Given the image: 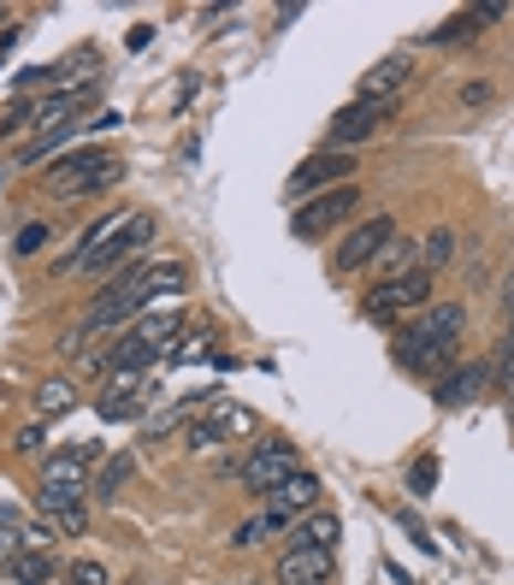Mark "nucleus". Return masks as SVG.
Here are the masks:
<instances>
[{
	"label": "nucleus",
	"instance_id": "obj_18",
	"mask_svg": "<svg viewBox=\"0 0 514 585\" xmlns=\"http://www.w3.org/2000/svg\"><path fill=\"white\" fill-rule=\"evenodd\" d=\"M130 473H136V456H130V450H113V456L95 468V485H90V497H95V503H113V497L130 485Z\"/></svg>",
	"mask_w": 514,
	"mask_h": 585
},
{
	"label": "nucleus",
	"instance_id": "obj_24",
	"mask_svg": "<svg viewBox=\"0 0 514 585\" xmlns=\"http://www.w3.org/2000/svg\"><path fill=\"white\" fill-rule=\"evenodd\" d=\"M420 254H426V272H438V267H450V254H455V231L450 226H438V231H426V243H420Z\"/></svg>",
	"mask_w": 514,
	"mask_h": 585
},
{
	"label": "nucleus",
	"instance_id": "obj_17",
	"mask_svg": "<svg viewBox=\"0 0 514 585\" xmlns=\"http://www.w3.org/2000/svg\"><path fill=\"white\" fill-rule=\"evenodd\" d=\"M485 378H491V361H468V367H455L450 378H438V403H443V408H468V403H479Z\"/></svg>",
	"mask_w": 514,
	"mask_h": 585
},
{
	"label": "nucleus",
	"instance_id": "obj_39",
	"mask_svg": "<svg viewBox=\"0 0 514 585\" xmlns=\"http://www.w3.org/2000/svg\"><path fill=\"white\" fill-rule=\"evenodd\" d=\"M508 403H514V385H508Z\"/></svg>",
	"mask_w": 514,
	"mask_h": 585
},
{
	"label": "nucleus",
	"instance_id": "obj_33",
	"mask_svg": "<svg viewBox=\"0 0 514 585\" xmlns=\"http://www.w3.org/2000/svg\"><path fill=\"white\" fill-rule=\"evenodd\" d=\"M42 443H48V426H24V432H19V456H36Z\"/></svg>",
	"mask_w": 514,
	"mask_h": 585
},
{
	"label": "nucleus",
	"instance_id": "obj_38",
	"mask_svg": "<svg viewBox=\"0 0 514 585\" xmlns=\"http://www.w3.org/2000/svg\"><path fill=\"white\" fill-rule=\"evenodd\" d=\"M7 24H12V12H0V30H7Z\"/></svg>",
	"mask_w": 514,
	"mask_h": 585
},
{
	"label": "nucleus",
	"instance_id": "obj_23",
	"mask_svg": "<svg viewBox=\"0 0 514 585\" xmlns=\"http://www.w3.org/2000/svg\"><path fill=\"white\" fill-rule=\"evenodd\" d=\"M101 420H143V390H101Z\"/></svg>",
	"mask_w": 514,
	"mask_h": 585
},
{
	"label": "nucleus",
	"instance_id": "obj_16",
	"mask_svg": "<svg viewBox=\"0 0 514 585\" xmlns=\"http://www.w3.org/2000/svg\"><path fill=\"white\" fill-rule=\"evenodd\" d=\"M337 539H343V521L332 509H314V514H302V521L290 526L284 550H337Z\"/></svg>",
	"mask_w": 514,
	"mask_h": 585
},
{
	"label": "nucleus",
	"instance_id": "obj_37",
	"mask_svg": "<svg viewBox=\"0 0 514 585\" xmlns=\"http://www.w3.org/2000/svg\"><path fill=\"white\" fill-rule=\"evenodd\" d=\"M125 125V113H101V118H90V130H118Z\"/></svg>",
	"mask_w": 514,
	"mask_h": 585
},
{
	"label": "nucleus",
	"instance_id": "obj_26",
	"mask_svg": "<svg viewBox=\"0 0 514 585\" xmlns=\"http://www.w3.org/2000/svg\"><path fill=\"white\" fill-rule=\"evenodd\" d=\"M479 30H485V24H479L473 19V7L468 12H455V19H443L438 30H432V36H426V42H432V48H443V42H461V36H479Z\"/></svg>",
	"mask_w": 514,
	"mask_h": 585
},
{
	"label": "nucleus",
	"instance_id": "obj_31",
	"mask_svg": "<svg viewBox=\"0 0 514 585\" xmlns=\"http://www.w3.org/2000/svg\"><path fill=\"white\" fill-rule=\"evenodd\" d=\"M491 95H496V90H491L485 77H479V83H461V107H491Z\"/></svg>",
	"mask_w": 514,
	"mask_h": 585
},
{
	"label": "nucleus",
	"instance_id": "obj_21",
	"mask_svg": "<svg viewBox=\"0 0 514 585\" xmlns=\"http://www.w3.org/2000/svg\"><path fill=\"white\" fill-rule=\"evenodd\" d=\"M7 574L19 579V585H48L54 556H48V550H19V556H7Z\"/></svg>",
	"mask_w": 514,
	"mask_h": 585
},
{
	"label": "nucleus",
	"instance_id": "obj_13",
	"mask_svg": "<svg viewBox=\"0 0 514 585\" xmlns=\"http://www.w3.org/2000/svg\"><path fill=\"white\" fill-rule=\"evenodd\" d=\"M36 509L54 532H90V491H60V485H36Z\"/></svg>",
	"mask_w": 514,
	"mask_h": 585
},
{
	"label": "nucleus",
	"instance_id": "obj_14",
	"mask_svg": "<svg viewBox=\"0 0 514 585\" xmlns=\"http://www.w3.org/2000/svg\"><path fill=\"white\" fill-rule=\"evenodd\" d=\"M332 550H284L279 556V585H332Z\"/></svg>",
	"mask_w": 514,
	"mask_h": 585
},
{
	"label": "nucleus",
	"instance_id": "obj_32",
	"mask_svg": "<svg viewBox=\"0 0 514 585\" xmlns=\"http://www.w3.org/2000/svg\"><path fill=\"white\" fill-rule=\"evenodd\" d=\"M261 532H266V521H261V514H254V521H243V526L231 532V544H237V550H249L254 539H261Z\"/></svg>",
	"mask_w": 514,
	"mask_h": 585
},
{
	"label": "nucleus",
	"instance_id": "obj_15",
	"mask_svg": "<svg viewBox=\"0 0 514 585\" xmlns=\"http://www.w3.org/2000/svg\"><path fill=\"white\" fill-rule=\"evenodd\" d=\"M408 77H415V60H408V54H390V60H379V65L361 77V95H355V101H397V95L408 90Z\"/></svg>",
	"mask_w": 514,
	"mask_h": 585
},
{
	"label": "nucleus",
	"instance_id": "obj_30",
	"mask_svg": "<svg viewBox=\"0 0 514 585\" xmlns=\"http://www.w3.org/2000/svg\"><path fill=\"white\" fill-rule=\"evenodd\" d=\"M12 249H19V254H36V249H48V226H42V219H36V226H24V231H19V243H12Z\"/></svg>",
	"mask_w": 514,
	"mask_h": 585
},
{
	"label": "nucleus",
	"instance_id": "obj_20",
	"mask_svg": "<svg viewBox=\"0 0 514 585\" xmlns=\"http://www.w3.org/2000/svg\"><path fill=\"white\" fill-rule=\"evenodd\" d=\"M420 267V243H408V237H390V243L379 249V284L385 279H402V272Z\"/></svg>",
	"mask_w": 514,
	"mask_h": 585
},
{
	"label": "nucleus",
	"instance_id": "obj_4",
	"mask_svg": "<svg viewBox=\"0 0 514 585\" xmlns=\"http://www.w3.org/2000/svg\"><path fill=\"white\" fill-rule=\"evenodd\" d=\"M143 307H154V296H148V272L143 267H125L118 279L101 290V296L90 302V314H83V332H113V325H125L130 314H143Z\"/></svg>",
	"mask_w": 514,
	"mask_h": 585
},
{
	"label": "nucleus",
	"instance_id": "obj_7",
	"mask_svg": "<svg viewBox=\"0 0 514 585\" xmlns=\"http://www.w3.org/2000/svg\"><path fill=\"white\" fill-rule=\"evenodd\" d=\"M254 432V415L249 408H237V403H225L213 390L208 397V408L183 426V450H219V443H231V438H249Z\"/></svg>",
	"mask_w": 514,
	"mask_h": 585
},
{
	"label": "nucleus",
	"instance_id": "obj_35",
	"mask_svg": "<svg viewBox=\"0 0 514 585\" xmlns=\"http://www.w3.org/2000/svg\"><path fill=\"white\" fill-rule=\"evenodd\" d=\"M19 36H24V24H7V30H0V60H7L12 48H19Z\"/></svg>",
	"mask_w": 514,
	"mask_h": 585
},
{
	"label": "nucleus",
	"instance_id": "obj_9",
	"mask_svg": "<svg viewBox=\"0 0 514 585\" xmlns=\"http://www.w3.org/2000/svg\"><path fill=\"white\" fill-rule=\"evenodd\" d=\"M385 118H397V101H349L337 118H332V130H325V148H337V154H349L355 143H367V136H379Z\"/></svg>",
	"mask_w": 514,
	"mask_h": 585
},
{
	"label": "nucleus",
	"instance_id": "obj_8",
	"mask_svg": "<svg viewBox=\"0 0 514 585\" xmlns=\"http://www.w3.org/2000/svg\"><path fill=\"white\" fill-rule=\"evenodd\" d=\"M355 208H361V189L355 184H337V189H319V196H307L296 219H290V231L302 237V243H314V237H325L337 226V219H349Z\"/></svg>",
	"mask_w": 514,
	"mask_h": 585
},
{
	"label": "nucleus",
	"instance_id": "obj_5",
	"mask_svg": "<svg viewBox=\"0 0 514 585\" xmlns=\"http://www.w3.org/2000/svg\"><path fill=\"white\" fill-rule=\"evenodd\" d=\"M408 307H432V272H426V267L402 272V279L373 284L367 296H361V314H367L373 325H397Z\"/></svg>",
	"mask_w": 514,
	"mask_h": 585
},
{
	"label": "nucleus",
	"instance_id": "obj_22",
	"mask_svg": "<svg viewBox=\"0 0 514 585\" xmlns=\"http://www.w3.org/2000/svg\"><path fill=\"white\" fill-rule=\"evenodd\" d=\"M72 408H77V390L65 385V378H48V385L36 390V415L42 420H60V415H72Z\"/></svg>",
	"mask_w": 514,
	"mask_h": 585
},
{
	"label": "nucleus",
	"instance_id": "obj_27",
	"mask_svg": "<svg viewBox=\"0 0 514 585\" xmlns=\"http://www.w3.org/2000/svg\"><path fill=\"white\" fill-rule=\"evenodd\" d=\"M408 491H415V497H432L438 491V456L408 461Z\"/></svg>",
	"mask_w": 514,
	"mask_h": 585
},
{
	"label": "nucleus",
	"instance_id": "obj_25",
	"mask_svg": "<svg viewBox=\"0 0 514 585\" xmlns=\"http://www.w3.org/2000/svg\"><path fill=\"white\" fill-rule=\"evenodd\" d=\"M19 130H36V95H19L0 113V136H19Z\"/></svg>",
	"mask_w": 514,
	"mask_h": 585
},
{
	"label": "nucleus",
	"instance_id": "obj_2",
	"mask_svg": "<svg viewBox=\"0 0 514 585\" xmlns=\"http://www.w3.org/2000/svg\"><path fill=\"white\" fill-rule=\"evenodd\" d=\"M461 320H468V307H461V302H432V307H420V320L402 325L397 343H390L397 367H408V373H438V367H450L455 337H461Z\"/></svg>",
	"mask_w": 514,
	"mask_h": 585
},
{
	"label": "nucleus",
	"instance_id": "obj_6",
	"mask_svg": "<svg viewBox=\"0 0 514 585\" xmlns=\"http://www.w3.org/2000/svg\"><path fill=\"white\" fill-rule=\"evenodd\" d=\"M290 473H302V456H296V443H290V438H266V443H254V450L243 456V468H237L243 491H249V497H261V503L284 485Z\"/></svg>",
	"mask_w": 514,
	"mask_h": 585
},
{
	"label": "nucleus",
	"instance_id": "obj_28",
	"mask_svg": "<svg viewBox=\"0 0 514 585\" xmlns=\"http://www.w3.org/2000/svg\"><path fill=\"white\" fill-rule=\"evenodd\" d=\"M397 526H402L408 539H415V544L426 550V556H438V539H432V532H426V521H420L415 509H397Z\"/></svg>",
	"mask_w": 514,
	"mask_h": 585
},
{
	"label": "nucleus",
	"instance_id": "obj_36",
	"mask_svg": "<svg viewBox=\"0 0 514 585\" xmlns=\"http://www.w3.org/2000/svg\"><path fill=\"white\" fill-rule=\"evenodd\" d=\"M503 320H508V332H514V272L503 279Z\"/></svg>",
	"mask_w": 514,
	"mask_h": 585
},
{
	"label": "nucleus",
	"instance_id": "obj_12",
	"mask_svg": "<svg viewBox=\"0 0 514 585\" xmlns=\"http://www.w3.org/2000/svg\"><path fill=\"white\" fill-rule=\"evenodd\" d=\"M355 178V154H337V148H319L290 171V196H319V189H337Z\"/></svg>",
	"mask_w": 514,
	"mask_h": 585
},
{
	"label": "nucleus",
	"instance_id": "obj_3",
	"mask_svg": "<svg viewBox=\"0 0 514 585\" xmlns=\"http://www.w3.org/2000/svg\"><path fill=\"white\" fill-rule=\"evenodd\" d=\"M125 178V160L118 154H101V148H83V154H65V160L48 166V189L54 196H95V189H113Z\"/></svg>",
	"mask_w": 514,
	"mask_h": 585
},
{
	"label": "nucleus",
	"instance_id": "obj_1",
	"mask_svg": "<svg viewBox=\"0 0 514 585\" xmlns=\"http://www.w3.org/2000/svg\"><path fill=\"white\" fill-rule=\"evenodd\" d=\"M148 243H154V213H143V208H113V213H101V226L72 249V261H60V272H83V279L125 272Z\"/></svg>",
	"mask_w": 514,
	"mask_h": 585
},
{
	"label": "nucleus",
	"instance_id": "obj_11",
	"mask_svg": "<svg viewBox=\"0 0 514 585\" xmlns=\"http://www.w3.org/2000/svg\"><path fill=\"white\" fill-rule=\"evenodd\" d=\"M390 237H397V219H390V213H373V219H361V226H355V231L337 243L332 267H337V272H361V267H373V261H379V249L390 243Z\"/></svg>",
	"mask_w": 514,
	"mask_h": 585
},
{
	"label": "nucleus",
	"instance_id": "obj_29",
	"mask_svg": "<svg viewBox=\"0 0 514 585\" xmlns=\"http://www.w3.org/2000/svg\"><path fill=\"white\" fill-rule=\"evenodd\" d=\"M65 579H72V585H107V567L83 556V562H72V567H65Z\"/></svg>",
	"mask_w": 514,
	"mask_h": 585
},
{
	"label": "nucleus",
	"instance_id": "obj_10",
	"mask_svg": "<svg viewBox=\"0 0 514 585\" xmlns=\"http://www.w3.org/2000/svg\"><path fill=\"white\" fill-rule=\"evenodd\" d=\"M314 509H319V479H314V473H290L284 485L266 497V514H261V521H266V532H290L302 514H314Z\"/></svg>",
	"mask_w": 514,
	"mask_h": 585
},
{
	"label": "nucleus",
	"instance_id": "obj_19",
	"mask_svg": "<svg viewBox=\"0 0 514 585\" xmlns=\"http://www.w3.org/2000/svg\"><path fill=\"white\" fill-rule=\"evenodd\" d=\"M208 343H213V332H208V325H196V332H178V337H171L160 361H166V367H196V361L213 355Z\"/></svg>",
	"mask_w": 514,
	"mask_h": 585
},
{
	"label": "nucleus",
	"instance_id": "obj_34",
	"mask_svg": "<svg viewBox=\"0 0 514 585\" xmlns=\"http://www.w3.org/2000/svg\"><path fill=\"white\" fill-rule=\"evenodd\" d=\"M154 42V24H130V36H125V48H136V54H143V48Z\"/></svg>",
	"mask_w": 514,
	"mask_h": 585
}]
</instances>
